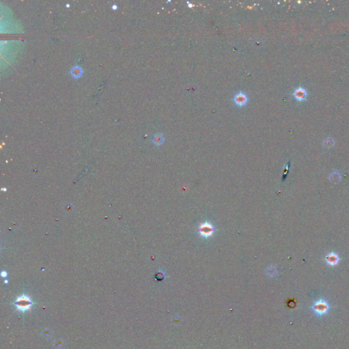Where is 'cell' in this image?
Returning <instances> with one entry per match:
<instances>
[{"instance_id":"4","label":"cell","mask_w":349,"mask_h":349,"mask_svg":"<svg viewBox=\"0 0 349 349\" xmlns=\"http://www.w3.org/2000/svg\"><path fill=\"white\" fill-rule=\"evenodd\" d=\"M234 102L238 106H243L248 102V97H247L246 94L243 92L237 93L234 97Z\"/></svg>"},{"instance_id":"1","label":"cell","mask_w":349,"mask_h":349,"mask_svg":"<svg viewBox=\"0 0 349 349\" xmlns=\"http://www.w3.org/2000/svg\"><path fill=\"white\" fill-rule=\"evenodd\" d=\"M329 304L325 299H321L316 301L312 306L313 312L316 316H321L327 315L329 310Z\"/></svg>"},{"instance_id":"7","label":"cell","mask_w":349,"mask_h":349,"mask_svg":"<svg viewBox=\"0 0 349 349\" xmlns=\"http://www.w3.org/2000/svg\"><path fill=\"white\" fill-rule=\"evenodd\" d=\"M70 73H71V75L72 76V77H74L75 78H78L82 76L83 73V69L81 68V67L76 66L72 67L71 70H70Z\"/></svg>"},{"instance_id":"5","label":"cell","mask_w":349,"mask_h":349,"mask_svg":"<svg viewBox=\"0 0 349 349\" xmlns=\"http://www.w3.org/2000/svg\"><path fill=\"white\" fill-rule=\"evenodd\" d=\"M326 263L330 266H336L338 264L340 261V258L338 255L336 253H329L325 257Z\"/></svg>"},{"instance_id":"3","label":"cell","mask_w":349,"mask_h":349,"mask_svg":"<svg viewBox=\"0 0 349 349\" xmlns=\"http://www.w3.org/2000/svg\"><path fill=\"white\" fill-rule=\"evenodd\" d=\"M293 96L295 98V100L298 101H304L305 98H306L308 95V92L306 89L302 87H299L295 89L294 92H293Z\"/></svg>"},{"instance_id":"8","label":"cell","mask_w":349,"mask_h":349,"mask_svg":"<svg viewBox=\"0 0 349 349\" xmlns=\"http://www.w3.org/2000/svg\"><path fill=\"white\" fill-rule=\"evenodd\" d=\"M164 141V136L162 134H156V135L153 136V142L156 145H160Z\"/></svg>"},{"instance_id":"9","label":"cell","mask_w":349,"mask_h":349,"mask_svg":"<svg viewBox=\"0 0 349 349\" xmlns=\"http://www.w3.org/2000/svg\"><path fill=\"white\" fill-rule=\"evenodd\" d=\"M117 8V6H116V5H113V9H116Z\"/></svg>"},{"instance_id":"2","label":"cell","mask_w":349,"mask_h":349,"mask_svg":"<svg viewBox=\"0 0 349 349\" xmlns=\"http://www.w3.org/2000/svg\"><path fill=\"white\" fill-rule=\"evenodd\" d=\"M31 304H32V303H31V300L26 296L20 297L17 299V300L15 302V305L17 309L21 311H25L30 309L31 306Z\"/></svg>"},{"instance_id":"6","label":"cell","mask_w":349,"mask_h":349,"mask_svg":"<svg viewBox=\"0 0 349 349\" xmlns=\"http://www.w3.org/2000/svg\"><path fill=\"white\" fill-rule=\"evenodd\" d=\"M200 233L201 235L204 237H209L211 236V234L213 233L214 229L211 225L209 224H203L201 225L200 228Z\"/></svg>"}]
</instances>
